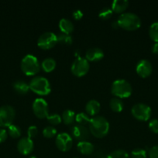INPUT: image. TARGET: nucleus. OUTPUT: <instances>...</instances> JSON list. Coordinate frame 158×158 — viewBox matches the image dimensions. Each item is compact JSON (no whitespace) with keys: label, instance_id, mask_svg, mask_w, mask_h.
<instances>
[{"label":"nucleus","instance_id":"9d476101","mask_svg":"<svg viewBox=\"0 0 158 158\" xmlns=\"http://www.w3.org/2000/svg\"><path fill=\"white\" fill-rule=\"evenodd\" d=\"M33 111L36 117L40 119L46 118L49 115V107L48 103L43 98H37L33 103Z\"/></svg>","mask_w":158,"mask_h":158},{"label":"nucleus","instance_id":"2f4dec72","mask_svg":"<svg viewBox=\"0 0 158 158\" xmlns=\"http://www.w3.org/2000/svg\"><path fill=\"white\" fill-rule=\"evenodd\" d=\"M112 13L113 11L112 9V8L105 7L99 12V16L100 18L103 19H109L112 16Z\"/></svg>","mask_w":158,"mask_h":158},{"label":"nucleus","instance_id":"0eeeda50","mask_svg":"<svg viewBox=\"0 0 158 158\" xmlns=\"http://www.w3.org/2000/svg\"><path fill=\"white\" fill-rule=\"evenodd\" d=\"M131 113L132 115L137 120L146 121L150 119L152 110L150 106L146 103H138L132 106Z\"/></svg>","mask_w":158,"mask_h":158},{"label":"nucleus","instance_id":"5701e85b","mask_svg":"<svg viewBox=\"0 0 158 158\" xmlns=\"http://www.w3.org/2000/svg\"><path fill=\"white\" fill-rule=\"evenodd\" d=\"M75 116L74 111L68 109L63 111L61 114V118L65 124H70V123H72L75 120Z\"/></svg>","mask_w":158,"mask_h":158},{"label":"nucleus","instance_id":"a878e982","mask_svg":"<svg viewBox=\"0 0 158 158\" xmlns=\"http://www.w3.org/2000/svg\"><path fill=\"white\" fill-rule=\"evenodd\" d=\"M149 35L151 40L155 41V43L158 42V21L152 23L149 29Z\"/></svg>","mask_w":158,"mask_h":158},{"label":"nucleus","instance_id":"473e14b6","mask_svg":"<svg viewBox=\"0 0 158 158\" xmlns=\"http://www.w3.org/2000/svg\"><path fill=\"white\" fill-rule=\"evenodd\" d=\"M38 134V128L35 125H31L28 127L27 129V135L28 137H29L30 139L33 138Z\"/></svg>","mask_w":158,"mask_h":158},{"label":"nucleus","instance_id":"b1692460","mask_svg":"<svg viewBox=\"0 0 158 158\" xmlns=\"http://www.w3.org/2000/svg\"><path fill=\"white\" fill-rule=\"evenodd\" d=\"M91 119V118L90 117V116L88 114L84 112L78 113L75 116V121L77 122V124L83 125V126H85L87 123H89Z\"/></svg>","mask_w":158,"mask_h":158},{"label":"nucleus","instance_id":"a211bd4d","mask_svg":"<svg viewBox=\"0 0 158 158\" xmlns=\"http://www.w3.org/2000/svg\"><path fill=\"white\" fill-rule=\"evenodd\" d=\"M13 89L17 94L24 95L26 94L29 90V86L27 83H26L23 80H16L12 84Z\"/></svg>","mask_w":158,"mask_h":158},{"label":"nucleus","instance_id":"f257e3e1","mask_svg":"<svg viewBox=\"0 0 158 158\" xmlns=\"http://www.w3.org/2000/svg\"><path fill=\"white\" fill-rule=\"evenodd\" d=\"M88 124L90 132L98 138L105 137L109 131V123L106 118L102 116H94L91 119Z\"/></svg>","mask_w":158,"mask_h":158},{"label":"nucleus","instance_id":"aec40b11","mask_svg":"<svg viewBox=\"0 0 158 158\" xmlns=\"http://www.w3.org/2000/svg\"><path fill=\"white\" fill-rule=\"evenodd\" d=\"M129 6V2L127 0H114L112 3V9L116 13L124 12Z\"/></svg>","mask_w":158,"mask_h":158},{"label":"nucleus","instance_id":"393cba45","mask_svg":"<svg viewBox=\"0 0 158 158\" xmlns=\"http://www.w3.org/2000/svg\"><path fill=\"white\" fill-rule=\"evenodd\" d=\"M57 43H60L63 45H71L72 43L73 39L71 37V34L64 33V32H60L57 35Z\"/></svg>","mask_w":158,"mask_h":158},{"label":"nucleus","instance_id":"20e7f679","mask_svg":"<svg viewBox=\"0 0 158 158\" xmlns=\"http://www.w3.org/2000/svg\"><path fill=\"white\" fill-rule=\"evenodd\" d=\"M21 69L26 75L33 76L40 70V63L38 59L32 54H27L21 60Z\"/></svg>","mask_w":158,"mask_h":158},{"label":"nucleus","instance_id":"423d86ee","mask_svg":"<svg viewBox=\"0 0 158 158\" xmlns=\"http://www.w3.org/2000/svg\"><path fill=\"white\" fill-rule=\"evenodd\" d=\"M15 117V109L10 105L0 106V127H9L12 124Z\"/></svg>","mask_w":158,"mask_h":158},{"label":"nucleus","instance_id":"6e6552de","mask_svg":"<svg viewBox=\"0 0 158 158\" xmlns=\"http://www.w3.org/2000/svg\"><path fill=\"white\" fill-rule=\"evenodd\" d=\"M89 68V62L85 59V57L78 56L71 64V70L74 76L81 77L85 76L88 72Z\"/></svg>","mask_w":158,"mask_h":158},{"label":"nucleus","instance_id":"c85d7f7f","mask_svg":"<svg viewBox=\"0 0 158 158\" xmlns=\"http://www.w3.org/2000/svg\"><path fill=\"white\" fill-rule=\"evenodd\" d=\"M57 134V130L53 126H46L43 130V135L46 138H52Z\"/></svg>","mask_w":158,"mask_h":158},{"label":"nucleus","instance_id":"1a4fd4ad","mask_svg":"<svg viewBox=\"0 0 158 158\" xmlns=\"http://www.w3.org/2000/svg\"><path fill=\"white\" fill-rule=\"evenodd\" d=\"M57 43V37L53 32H45L39 36L37 45L42 49H49Z\"/></svg>","mask_w":158,"mask_h":158},{"label":"nucleus","instance_id":"dca6fc26","mask_svg":"<svg viewBox=\"0 0 158 158\" xmlns=\"http://www.w3.org/2000/svg\"><path fill=\"white\" fill-rule=\"evenodd\" d=\"M100 109V103L96 100H90L85 105V111L89 116H95L99 114Z\"/></svg>","mask_w":158,"mask_h":158},{"label":"nucleus","instance_id":"f8f14e48","mask_svg":"<svg viewBox=\"0 0 158 158\" xmlns=\"http://www.w3.org/2000/svg\"><path fill=\"white\" fill-rule=\"evenodd\" d=\"M34 143L32 139L28 137H22L17 143V150L23 155H28L33 151Z\"/></svg>","mask_w":158,"mask_h":158},{"label":"nucleus","instance_id":"7c9ffc66","mask_svg":"<svg viewBox=\"0 0 158 158\" xmlns=\"http://www.w3.org/2000/svg\"><path fill=\"white\" fill-rule=\"evenodd\" d=\"M132 158H146L147 157V151L143 148H136L131 152Z\"/></svg>","mask_w":158,"mask_h":158},{"label":"nucleus","instance_id":"412c9836","mask_svg":"<svg viewBox=\"0 0 158 158\" xmlns=\"http://www.w3.org/2000/svg\"><path fill=\"white\" fill-rule=\"evenodd\" d=\"M56 65H57V63H56V60L54 58H52V57H46V58H45L42 61L40 66H41L42 69L44 72L50 73L52 72L55 69Z\"/></svg>","mask_w":158,"mask_h":158},{"label":"nucleus","instance_id":"9b49d317","mask_svg":"<svg viewBox=\"0 0 158 158\" xmlns=\"http://www.w3.org/2000/svg\"><path fill=\"white\" fill-rule=\"evenodd\" d=\"M55 143L58 150L63 152L68 151L73 145L72 137L68 133H60L56 137Z\"/></svg>","mask_w":158,"mask_h":158},{"label":"nucleus","instance_id":"ea45409f","mask_svg":"<svg viewBox=\"0 0 158 158\" xmlns=\"http://www.w3.org/2000/svg\"><path fill=\"white\" fill-rule=\"evenodd\" d=\"M79 54H80V51L79 50H76V52H75V56L77 57H78V56H79Z\"/></svg>","mask_w":158,"mask_h":158},{"label":"nucleus","instance_id":"e433bc0d","mask_svg":"<svg viewBox=\"0 0 158 158\" xmlns=\"http://www.w3.org/2000/svg\"><path fill=\"white\" fill-rule=\"evenodd\" d=\"M72 15L73 17H74V19L78 20V19H81L83 17V12H82L80 9H77V10L73 12Z\"/></svg>","mask_w":158,"mask_h":158},{"label":"nucleus","instance_id":"f704fd0d","mask_svg":"<svg viewBox=\"0 0 158 158\" xmlns=\"http://www.w3.org/2000/svg\"><path fill=\"white\" fill-rule=\"evenodd\" d=\"M150 158H158V145H154L149 151Z\"/></svg>","mask_w":158,"mask_h":158},{"label":"nucleus","instance_id":"4c0bfd02","mask_svg":"<svg viewBox=\"0 0 158 158\" xmlns=\"http://www.w3.org/2000/svg\"><path fill=\"white\" fill-rule=\"evenodd\" d=\"M152 52L154 53H158V42L153 43V45L152 46Z\"/></svg>","mask_w":158,"mask_h":158},{"label":"nucleus","instance_id":"4468645a","mask_svg":"<svg viewBox=\"0 0 158 158\" xmlns=\"http://www.w3.org/2000/svg\"><path fill=\"white\" fill-rule=\"evenodd\" d=\"M71 136L79 141L86 140L89 137V131L83 125L76 124L71 127Z\"/></svg>","mask_w":158,"mask_h":158},{"label":"nucleus","instance_id":"f03ea898","mask_svg":"<svg viewBox=\"0 0 158 158\" xmlns=\"http://www.w3.org/2000/svg\"><path fill=\"white\" fill-rule=\"evenodd\" d=\"M119 27L125 30H136L141 26V19L136 14L133 12H123L117 19Z\"/></svg>","mask_w":158,"mask_h":158},{"label":"nucleus","instance_id":"bb28decb","mask_svg":"<svg viewBox=\"0 0 158 158\" xmlns=\"http://www.w3.org/2000/svg\"><path fill=\"white\" fill-rule=\"evenodd\" d=\"M8 134L12 138H18L22 134L21 128L17 125L12 124L8 127Z\"/></svg>","mask_w":158,"mask_h":158},{"label":"nucleus","instance_id":"72a5a7b5","mask_svg":"<svg viewBox=\"0 0 158 158\" xmlns=\"http://www.w3.org/2000/svg\"><path fill=\"white\" fill-rule=\"evenodd\" d=\"M149 128L153 133H158V119L153 118L149 123Z\"/></svg>","mask_w":158,"mask_h":158},{"label":"nucleus","instance_id":"f3484780","mask_svg":"<svg viewBox=\"0 0 158 158\" xmlns=\"http://www.w3.org/2000/svg\"><path fill=\"white\" fill-rule=\"evenodd\" d=\"M77 149L81 154L85 155H90L93 153L94 150V145L87 140L79 141L77 144Z\"/></svg>","mask_w":158,"mask_h":158},{"label":"nucleus","instance_id":"c756f323","mask_svg":"<svg viewBox=\"0 0 158 158\" xmlns=\"http://www.w3.org/2000/svg\"><path fill=\"white\" fill-rule=\"evenodd\" d=\"M48 122L50 123H51L52 125H57L59 123H60V122L62 121L61 116L59 115L58 114H49V115L46 117Z\"/></svg>","mask_w":158,"mask_h":158},{"label":"nucleus","instance_id":"4be33fe9","mask_svg":"<svg viewBox=\"0 0 158 158\" xmlns=\"http://www.w3.org/2000/svg\"><path fill=\"white\" fill-rule=\"evenodd\" d=\"M109 106L111 110L114 112H121L123 110L124 103L120 98L113 97L109 101Z\"/></svg>","mask_w":158,"mask_h":158},{"label":"nucleus","instance_id":"39448f33","mask_svg":"<svg viewBox=\"0 0 158 158\" xmlns=\"http://www.w3.org/2000/svg\"><path fill=\"white\" fill-rule=\"evenodd\" d=\"M132 86L127 80L124 79L116 80L111 86L112 94L118 98H126L132 94Z\"/></svg>","mask_w":158,"mask_h":158},{"label":"nucleus","instance_id":"58836bf2","mask_svg":"<svg viewBox=\"0 0 158 158\" xmlns=\"http://www.w3.org/2000/svg\"><path fill=\"white\" fill-rule=\"evenodd\" d=\"M112 26L113 28H115V29H116V28H119V23H118L117 20H114V21L112 22Z\"/></svg>","mask_w":158,"mask_h":158},{"label":"nucleus","instance_id":"7ed1b4c3","mask_svg":"<svg viewBox=\"0 0 158 158\" xmlns=\"http://www.w3.org/2000/svg\"><path fill=\"white\" fill-rule=\"evenodd\" d=\"M29 89L35 94L46 96L50 93L51 85L49 80L42 76H36L29 82Z\"/></svg>","mask_w":158,"mask_h":158},{"label":"nucleus","instance_id":"cd10ccee","mask_svg":"<svg viewBox=\"0 0 158 158\" xmlns=\"http://www.w3.org/2000/svg\"><path fill=\"white\" fill-rule=\"evenodd\" d=\"M105 158H130L129 154L124 150H116L108 154Z\"/></svg>","mask_w":158,"mask_h":158},{"label":"nucleus","instance_id":"6ab92c4d","mask_svg":"<svg viewBox=\"0 0 158 158\" xmlns=\"http://www.w3.org/2000/svg\"><path fill=\"white\" fill-rule=\"evenodd\" d=\"M59 29H60L61 32L71 34L74 30V24L71 22V20L66 18H63L59 22Z\"/></svg>","mask_w":158,"mask_h":158},{"label":"nucleus","instance_id":"2eb2a0df","mask_svg":"<svg viewBox=\"0 0 158 158\" xmlns=\"http://www.w3.org/2000/svg\"><path fill=\"white\" fill-rule=\"evenodd\" d=\"M104 57V52L99 47H92L88 49L85 52V59L88 61L94 62L101 60Z\"/></svg>","mask_w":158,"mask_h":158},{"label":"nucleus","instance_id":"a19ab883","mask_svg":"<svg viewBox=\"0 0 158 158\" xmlns=\"http://www.w3.org/2000/svg\"><path fill=\"white\" fill-rule=\"evenodd\" d=\"M29 158H37V157H36V156H30V157H29Z\"/></svg>","mask_w":158,"mask_h":158},{"label":"nucleus","instance_id":"c9c22d12","mask_svg":"<svg viewBox=\"0 0 158 158\" xmlns=\"http://www.w3.org/2000/svg\"><path fill=\"white\" fill-rule=\"evenodd\" d=\"M8 132L3 128H0V143H2L7 139Z\"/></svg>","mask_w":158,"mask_h":158},{"label":"nucleus","instance_id":"ddd939ff","mask_svg":"<svg viewBox=\"0 0 158 158\" xmlns=\"http://www.w3.org/2000/svg\"><path fill=\"white\" fill-rule=\"evenodd\" d=\"M152 70H153V66L151 63L148 60L145 59L139 60L136 66V71L137 74L139 77L143 78L149 77L151 74Z\"/></svg>","mask_w":158,"mask_h":158}]
</instances>
